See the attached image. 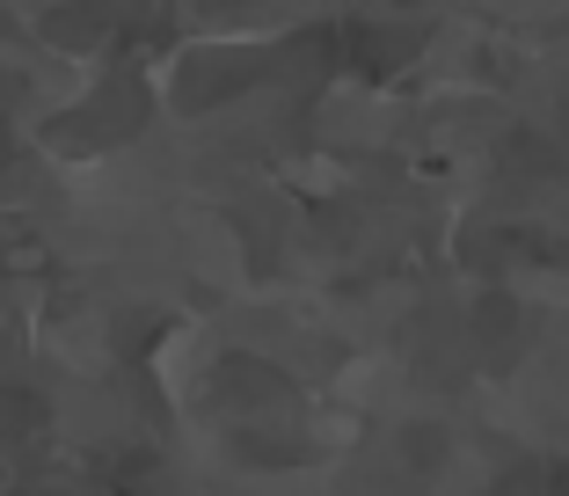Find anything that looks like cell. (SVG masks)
<instances>
[{
    "label": "cell",
    "instance_id": "7a4b0ae2",
    "mask_svg": "<svg viewBox=\"0 0 569 496\" xmlns=\"http://www.w3.org/2000/svg\"><path fill=\"white\" fill-rule=\"evenodd\" d=\"M37 424H44V401L0 380V446H16V438H30Z\"/></svg>",
    "mask_w": 569,
    "mask_h": 496
},
{
    "label": "cell",
    "instance_id": "6da1fadb",
    "mask_svg": "<svg viewBox=\"0 0 569 496\" xmlns=\"http://www.w3.org/2000/svg\"><path fill=\"white\" fill-rule=\"evenodd\" d=\"M219 395H234V401H270V395H284V380L270 373L263 358H227V365H219Z\"/></svg>",
    "mask_w": 569,
    "mask_h": 496
},
{
    "label": "cell",
    "instance_id": "3957f363",
    "mask_svg": "<svg viewBox=\"0 0 569 496\" xmlns=\"http://www.w3.org/2000/svg\"><path fill=\"white\" fill-rule=\"evenodd\" d=\"M475 329H482L489 344H511V336L526 329V315H519V299H511V292H489L482 307H475Z\"/></svg>",
    "mask_w": 569,
    "mask_h": 496
}]
</instances>
